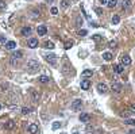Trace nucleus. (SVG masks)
I'll use <instances>...</instances> for the list:
<instances>
[{"mask_svg": "<svg viewBox=\"0 0 135 134\" xmlns=\"http://www.w3.org/2000/svg\"><path fill=\"white\" fill-rule=\"evenodd\" d=\"M27 69H29V72H31V73H35L37 70H39V64H38V61L30 60L29 62H27Z\"/></svg>", "mask_w": 135, "mask_h": 134, "instance_id": "obj_1", "label": "nucleus"}, {"mask_svg": "<svg viewBox=\"0 0 135 134\" xmlns=\"http://www.w3.org/2000/svg\"><path fill=\"white\" fill-rule=\"evenodd\" d=\"M45 58L50 65H57V56L55 54H46Z\"/></svg>", "mask_w": 135, "mask_h": 134, "instance_id": "obj_2", "label": "nucleus"}, {"mask_svg": "<svg viewBox=\"0 0 135 134\" xmlns=\"http://www.w3.org/2000/svg\"><path fill=\"white\" fill-rule=\"evenodd\" d=\"M70 107H72L73 111H78L81 107H82V102L80 99H76V100H73V103L70 104Z\"/></svg>", "mask_w": 135, "mask_h": 134, "instance_id": "obj_3", "label": "nucleus"}, {"mask_svg": "<svg viewBox=\"0 0 135 134\" xmlns=\"http://www.w3.org/2000/svg\"><path fill=\"white\" fill-rule=\"evenodd\" d=\"M111 89H112L115 93H120V92H122V89H123V87H122L120 83L114 81V83H112V87H111Z\"/></svg>", "mask_w": 135, "mask_h": 134, "instance_id": "obj_4", "label": "nucleus"}, {"mask_svg": "<svg viewBox=\"0 0 135 134\" xmlns=\"http://www.w3.org/2000/svg\"><path fill=\"white\" fill-rule=\"evenodd\" d=\"M27 46H29L30 49H35L38 46V39L37 38H30L29 41H27Z\"/></svg>", "mask_w": 135, "mask_h": 134, "instance_id": "obj_5", "label": "nucleus"}, {"mask_svg": "<svg viewBox=\"0 0 135 134\" xmlns=\"http://www.w3.org/2000/svg\"><path fill=\"white\" fill-rule=\"evenodd\" d=\"M97 91L100 93H107L108 92V87H107V84H104V83H99L97 84Z\"/></svg>", "mask_w": 135, "mask_h": 134, "instance_id": "obj_6", "label": "nucleus"}, {"mask_svg": "<svg viewBox=\"0 0 135 134\" xmlns=\"http://www.w3.org/2000/svg\"><path fill=\"white\" fill-rule=\"evenodd\" d=\"M120 62H122L123 66L130 65V64H131V58H130V56H127V54H123V56L120 57Z\"/></svg>", "mask_w": 135, "mask_h": 134, "instance_id": "obj_7", "label": "nucleus"}, {"mask_svg": "<svg viewBox=\"0 0 135 134\" xmlns=\"http://www.w3.org/2000/svg\"><path fill=\"white\" fill-rule=\"evenodd\" d=\"M30 93H31V98H33V102L38 103V102H39V98H41V96H39V93L35 91L34 88H30Z\"/></svg>", "mask_w": 135, "mask_h": 134, "instance_id": "obj_8", "label": "nucleus"}, {"mask_svg": "<svg viewBox=\"0 0 135 134\" xmlns=\"http://www.w3.org/2000/svg\"><path fill=\"white\" fill-rule=\"evenodd\" d=\"M27 131H29L30 134H37V133H38V125H35V123L29 125V127H27Z\"/></svg>", "mask_w": 135, "mask_h": 134, "instance_id": "obj_9", "label": "nucleus"}, {"mask_svg": "<svg viewBox=\"0 0 135 134\" xmlns=\"http://www.w3.org/2000/svg\"><path fill=\"white\" fill-rule=\"evenodd\" d=\"M91 119H92V118H91V115L89 114H81L80 115V122H84V123H89L91 122Z\"/></svg>", "mask_w": 135, "mask_h": 134, "instance_id": "obj_10", "label": "nucleus"}, {"mask_svg": "<svg viewBox=\"0 0 135 134\" xmlns=\"http://www.w3.org/2000/svg\"><path fill=\"white\" fill-rule=\"evenodd\" d=\"M122 6H123V10H130L131 6H132V0H123Z\"/></svg>", "mask_w": 135, "mask_h": 134, "instance_id": "obj_11", "label": "nucleus"}, {"mask_svg": "<svg viewBox=\"0 0 135 134\" xmlns=\"http://www.w3.org/2000/svg\"><path fill=\"white\" fill-rule=\"evenodd\" d=\"M37 33H38V35H46V33H47V29H46V26H43V25L38 26V29H37Z\"/></svg>", "mask_w": 135, "mask_h": 134, "instance_id": "obj_12", "label": "nucleus"}, {"mask_svg": "<svg viewBox=\"0 0 135 134\" xmlns=\"http://www.w3.org/2000/svg\"><path fill=\"white\" fill-rule=\"evenodd\" d=\"M89 87H91V81L88 79H84V80L81 81V88L82 89H89Z\"/></svg>", "mask_w": 135, "mask_h": 134, "instance_id": "obj_13", "label": "nucleus"}, {"mask_svg": "<svg viewBox=\"0 0 135 134\" xmlns=\"http://www.w3.org/2000/svg\"><path fill=\"white\" fill-rule=\"evenodd\" d=\"M16 48V42H14V41H8V42H6V49H8V50H12Z\"/></svg>", "mask_w": 135, "mask_h": 134, "instance_id": "obj_14", "label": "nucleus"}, {"mask_svg": "<svg viewBox=\"0 0 135 134\" xmlns=\"http://www.w3.org/2000/svg\"><path fill=\"white\" fill-rule=\"evenodd\" d=\"M92 74H93V72L91 69H85L84 72L81 73V76L84 77V79H88V77H92Z\"/></svg>", "mask_w": 135, "mask_h": 134, "instance_id": "obj_15", "label": "nucleus"}, {"mask_svg": "<svg viewBox=\"0 0 135 134\" xmlns=\"http://www.w3.org/2000/svg\"><path fill=\"white\" fill-rule=\"evenodd\" d=\"M20 34L25 35V37L30 35V34H31V27H23V29L20 30Z\"/></svg>", "mask_w": 135, "mask_h": 134, "instance_id": "obj_16", "label": "nucleus"}, {"mask_svg": "<svg viewBox=\"0 0 135 134\" xmlns=\"http://www.w3.org/2000/svg\"><path fill=\"white\" fill-rule=\"evenodd\" d=\"M38 80L41 81V83H43V84H46V83H49V81H50V77H49V76H46V74H42V76H39V77H38Z\"/></svg>", "mask_w": 135, "mask_h": 134, "instance_id": "obj_17", "label": "nucleus"}, {"mask_svg": "<svg viewBox=\"0 0 135 134\" xmlns=\"http://www.w3.org/2000/svg\"><path fill=\"white\" fill-rule=\"evenodd\" d=\"M123 70H124V66L123 65H115L114 66V72L115 73H123Z\"/></svg>", "mask_w": 135, "mask_h": 134, "instance_id": "obj_18", "label": "nucleus"}, {"mask_svg": "<svg viewBox=\"0 0 135 134\" xmlns=\"http://www.w3.org/2000/svg\"><path fill=\"white\" fill-rule=\"evenodd\" d=\"M111 22H112V25H119V22H120V16H119V15H114L112 19H111Z\"/></svg>", "mask_w": 135, "mask_h": 134, "instance_id": "obj_19", "label": "nucleus"}, {"mask_svg": "<svg viewBox=\"0 0 135 134\" xmlns=\"http://www.w3.org/2000/svg\"><path fill=\"white\" fill-rule=\"evenodd\" d=\"M103 58H104L105 61H111L112 60V54L109 52H105V53H103Z\"/></svg>", "mask_w": 135, "mask_h": 134, "instance_id": "obj_20", "label": "nucleus"}, {"mask_svg": "<svg viewBox=\"0 0 135 134\" xmlns=\"http://www.w3.org/2000/svg\"><path fill=\"white\" fill-rule=\"evenodd\" d=\"M14 126H15V122H14V121H8V122H7V123L4 125V127H6L7 130H11V129L14 127Z\"/></svg>", "mask_w": 135, "mask_h": 134, "instance_id": "obj_21", "label": "nucleus"}, {"mask_svg": "<svg viewBox=\"0 0 135 134\" xmlns=\"http://www.w3.org/2000/svg\"><path fill=\"white\" fill-rule=\"evenodd\" d=\"M23 56V53L20 52V50H15V52L12 53V58H20Z\"/></svg>", "mask_w": 135, "mask_h": 134, "instance_id": "obj_22", "label": "nucleus"}, {"mask_svg": "<svg viewBox=\"0 0 135 134\" xmlns=\"http://www.w3.org/2000/svg\"><path fill=\"white\" fill-rule=\"evenodd\" d=\"M43 48H46V49H54L55 46H54V43H53V42L46 41V42H45V46H43Z\"/></svg>", "mask_w": 135, "mask_h": 134, "instance_id": "obj_23", "label": "nucleus"}, {"mask_svg": "<svg viewBox=\"0 0 135 134\" xmlns=\"http://www.w3.org/2000/svg\"><path fill=\"white\" fill-rule=\"evenodd\" d=\"M69 6H70V2H69V0H61V7H62V8L66 10Z\"/></svg>", "mask_w": 135, "mask_h": 134, "instance_id": "obj_24", "label": "nucleus"}, {"mask_svg": "<svg viewBox=\"0 0 135 134\" xmlns=\"http://www.w3.org/2000/svg\"><path fill=\"white\" fill-rule=\"evenodd\" d=\"M116 4H118V0H109L107 6H108L109 8H115V7H116Z\"/></svg>", "mask_w": 135, "mask_h": 134, "instance_id": "obj_25", "label": "nucleus"}, {"mask_svg": "<svg viewBox=\"0 0 135 134\" xmlns=\"http://www.w3.org/2000/svg\"><path fill=\"white\" fill-rule=\"evenodd\" d=\"M31 111H33V108H31V107H23V108H22V114H23V115L30 114Z\"/></svg>", "mask_w": 135, "mask_h": 134, "instance_id": "obj_26", "label": "nucleus"}, {"mask_svg": "<svg viewBox=\"0 0 135 134\" xmlns=\"http://www.w3.org/2000/svg\"><path fill=\"white\" fill-rule=\"evenodd\" d=\"M116 45H118V41H115V39H114V41H109L108 48L109 49H115V48H116Z\"/></svg>", "mask_w": 135, "mask_h": 134, "instance_id": "obj_27", "label": "nucleus"}, {"mask_svg": "<svg viewBox=\"0 0 135 134\" xmlns=\"http://www.w3.org/2000/svg\"><path fill=\"white\" fill-rule=\"evenodd\" d=\"M92 38H93V41H96V42H100V41H103V37H101L100 34H95Z\"/></svg>", "mask_w": 135, "mask_h": 134, "instance_id": "obj_28", "label": "nucleus"}, {"mask_svg": "<svg viewBox=\"0 0 135 134\" xmlns=\"http://www.w3.org/2000/svg\"><path fill=\"white\" fill-rule=\"evenodd\" d=\"M73 43H74L73 41H68V42L65 43V49H66V50H68V49H70V48L73 46Z\"/></svg>", "mask_w": 135, "mask_h": 134, "instance_id": "obj_29", "label": "nucleus"}, {"mask_svg": "<svg viewBox=\"0 0 135 134\" xmlns=\"http://www.w3.org/2000/svg\"><path fill=\"white\" fill-rule=\"evenodd\" d=\"M124 123L126 125H131V126H135V119H126Z\"/></svg>", "mask_w": 135, "mask_h": 134, "instance_id": "obj_30", "label": "nucleus"}, {"mask_svg": "<svg viewBox=\"0 0 135 134\" xmlns=\"http://www.w3.org/2000/svg\"><path fill=\"white\" fill-rule=\"evenodd\" d=\"M6 3H4V0H0V11H3V10H6Z\"/></svg>", "mask_w": 135, "mask_h": 134, "instance_id": "obj_31", "label": "nucleus"}, {"mask_svg": "<svg viewBox=\"0 0 135 134\" xmlns=\"http://www.w3.org/2000/svg\"><path fill=\"white\" fill-rule=\"evenodd\" d=\"M58 127H61V123H59V122H54L53 123V130H57Z\"/></svg>", "mask_w": 135, "mask_h": 134, "instance_id": "obj_32", "label": "nucleus"}, {"mask_svg": "<svg viewBox=\"0 0 135 134\" xmlns=\"http://www.w3.org/2000/svg\"><path fill=\"white\" fill-rule=\"evenodd\" d=\"M6 35H2V34H0V43H4V45H6Z\"/></svg>", "mask_w": 135, "mask_h": 134, "instance_id": "obj_33", "label": "nucleus"}, {"mask_svg": "<svg viewBox=\"0 0 135 134\" xmlns=\"http://www.w3.org/2000/svg\"><path fill=\"white\" fill-rule=\"evenodd\" d=\"M95 12H96L97 15H101V14H103V10L99 8V7H96V8H95Z\"/></svg>", "mask_w": 135, "mask_h": 134, "instance_id": "obj_34", "label": "nucleus"}, {"mask_svg": "<svg viewBox=\"0 0 135 134\" xmlns=\"http://www.w3.org/2000/svg\"><path fill=\"white\" fill-rule=\"evenodd\" d=\"M50 12H51V14H53V15H57V14H58V10H57V8H55V7H53V8H51V10H50Z\"/></svg>", "mask_w": 135, "mask_h": 134, "instance_id": "obj_35", "label": "nucleus"}, {"mask_svg": "<svg viewBox=\"0 0 135 134\" xmlns=\"http://www.w3.org/2000/svg\"><path fill=\"white\" fill-rule=\"evenodd\" d=\"M78 34H80L81 37H84V35L88 34V31H86V30H80V33H78Z\"/></svg>", "mask_w": 135, "mask_h": 134, "instance_id": "obj_36", "label": "nucleus"}, {"mask_svg": "<svg viewBox=\"0 0 135 134\" xmlns=\"http://www.w3.org/2000/svg\"><path fill=\"white\" fill-rule=\"evenodd\" d=\"M130 111L132 112V114H135V104H132V106L130 107Z\"/></svg>", "mask_w": 135, "mask_h": 134, "instance_id": "obj_37", "label": "nucleus"}, {"mask_svg": "<svg viewBox=\"0 0 135 134\" xmlns=\"http://www.w3.org/2000/svg\"><path fill=\"white\" fill-rule=\"evenodd\" d=\"M108 2H109V0H100L101 4H108Z\"/></svg>", "mask_w": 135, "mask_h": 134, "instance_id": "obj_38", "label": "nucleus"}, {"mask_svg": "<svg viewBox=\"0 0 135 134\" xmlns=\"http://www.w3.org/2000/svg\"><path fill=\"white\" fill-rule=\"evenodd\" d=\"M127 134H135V130H134V129L130 130V131H127Z\"/></svg>", "mask_w": 135, "mask_h": 134, "instance_id": "obj_39", "label": "nucleus"}, {"mask_svg": "<svg viewBox=\"0 0 135 134\" xmlns=\"http://www.w3.org/2000/svg\"><path fill=\"white\" fill-rule=\"evenodd\" d=\"M11 64H12V65H16V61H15V58H12V60H11Z\"/></svg>", "mask_w": 135, "mask_h": 134, "instance_id": "obj_40", "label": "nucleus"}, {"mask_svg": "<svg viewBox=\"0 0 135 134\" xmlns=\"http://www.w3.org/2000/svg\"><path fill=\"white\" fill-rule=\"evenodd\" d=\"M93 134H101V130H96V131H95Z\"/></svg>", "mask_w": 135, "mask_h": 134, "instance_id": "obj_41", "label": "nucleus"}, {"mask_svg": "<svg viewBox=\"0 0 135 134\" xmlns=\"http://www.w3.org/2000/svg\"><path fill=\"white\" fill-rule=\"evenodd\" d=\"M73 134H81V133H77V131H76V133H73Z\"/></svg>", "mask_w": 135, "mask_h": 134, "instance_id": "obj_42", "label": "nucleus"}, {"mask_svg": "<svg viewBox=\"0 0 135 134\" xmlns=\"http://www.w3.org/2000/svg\"><path fill=\"white\" fill-rule=\"evenodd\" d=\"M47 2H53V0H47Z\"/></svg>", "mask_w": 135, "mask_h": 134, "instance_id": "obj_43", "label": "nucleus"}, {"mask_svg": "<svg viewBox=\"0 0 135 134\" xmlns=\"http://www.w3.org/2000/svg\"><path fill=\"white\" fill-rule=\"evenodd\" d=\"M0 108H2V104H0Z\"/></svg>", "mask_w": 135, "mask_h": 134, "instance_id": "obj_44", "label": "nucleus"}]
</instances>
